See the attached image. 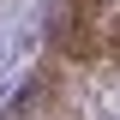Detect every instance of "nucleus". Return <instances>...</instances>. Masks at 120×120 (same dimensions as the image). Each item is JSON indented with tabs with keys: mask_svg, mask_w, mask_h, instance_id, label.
Here are the masks:
<instances>
[{
	"mask_svg": "<svg viewBox=\"0 0 120 120\" xmlns=\"http://www.w3.org/2000/svg\"><path fill=\"white\" fill-rule=\"evenodd\" d=\"M108 54H114V60H120V24H114V30H108Z\"/></svg>",
	"mask_w": 120,
	"mask_h": 120,
	"instance_id": "nucleus-2",
	"label": "nucleus"
},
{
	"mask_svg": "<svg viewBox=\"0 0 120 120\" xmlns=\"http://www.w3.org/2000/svg\"><path fill=\"white\" fill-rule=\"evenodd\" d=\"M114 0H54L48 6V42L72 60H90L96 54V18L108 12Z\"/></svg>",
	"mask_w": 120,
	"mask_h": 120,
	"instance_id": "nucleus-1",
	"label": "nucleus"
}]
</instances>
